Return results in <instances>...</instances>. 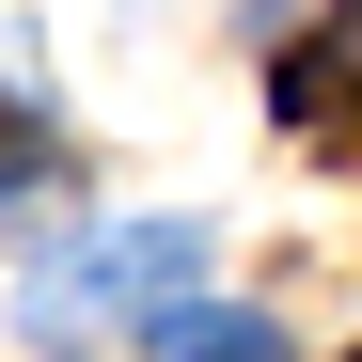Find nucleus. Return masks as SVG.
Segmentation results:
<instances>
[{
    "mask_svg": "<svg viewBox=\"0 0 362 362\" xmlns=\"http://www.w3.org/2000/svg\"><path fill=\"white\" fill-rule=\"evenodd\" d=\"M189 268H205V221H142V236H95L47 299H64V315H79V299H173Z\"/></svg>",
    "mask_w": 362,
    "mask_h": 362,
    "instance_id": "1",
    "label": "nucleus"
},
{
    "mask_svg": "<svg viewBox=\"0 0 362 362\" xmlns=\"http://www.w3.org/2000/svg\"><path fill=\"white\" fill-rule=\"evenodd\" d=\"M32 173H47V110H16V95H0V189H32Z\"/></svg>",
    "mask_w": 362,
    "mask_h": 362,
    "instance_id": "4",
    "label": "nucleus"
},
{
    "mask_svg": "<svg viewBox=\"0 0 362 362\" xmlns=\"http://www.w3.org/2000/svg\"><path fill=\"white\" fill-rule=\"evenodd\" d=\"M142 362H284V331L252 315V299H173V315L142 331Z\"/></svg>",
    "mask_w": 362,
    "mask_h": 362,
    "instance_id": "2",
    "label": "nucleus"
},
{
    "mask_svg": "<svg viewBox=\"0 0 362 362\" xmlns=\"http://www.w3.org/2000/svg\"><path fill=\"white\" fill-rule=\"evenodd\" d=\"M331 95H362V0H331V32L284 64V127H331Z\"/></svg>",
    "mask_w": 362,
    "mask_h": 362,
    "instance_id": "3",
    "label": "nucleus"
}]
</instances>
